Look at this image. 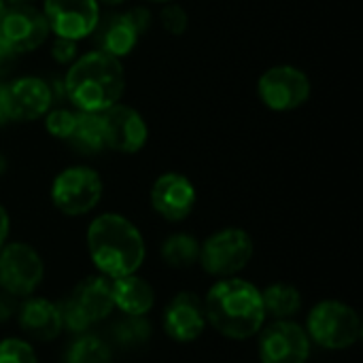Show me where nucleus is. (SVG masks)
Masks as SVG:
<instances>
[{
  "instance_id": "1",
  "label": "nucleus",
  "mask_w": 363,
  "mask_h": 363,
  "mask_svg": "<svg viewBox=\"0 0 363 363\" xmlns=\"http://www.w3.org/2000/svg\"><path fill=\"white\" fill-rule=\"evenodd\" d=\"M206 323L230 340H247L266 325L262 289L240 277L217 279L204 300Z\"/></svg>"
},
{
  "instance_id": "2",
  "label": "nucleus",
  "mask_w": 363,
  "mask_h": 363,
  "mask_svg": "<svg viewBox=\"0 0 363 363\" xmlns=\"http://www.w3.org/2000/svg\"><path fill=\"white\" fill-rule=\"evenodd\" d=\"M85 240L91 264L106 279H119L138 272L147 257L140 230L119 213L98 215L89 223Z\"/></svg>"
},
{
  "instance_id": "3",
  "label": "nucleus",
  "mask_w": 363,
  "mask_h": 363,
  "mask_svg": "<svg viewBox=\"0 0 363 363\" xmlns=\"http://www.w3.org/2000/svg\"><path fill=\"white\" fill-rule=\"evenodd\" d=\"M64 91L77 111L104 113L121 102L125 94V70L121 60L96 49L79 55L66 70Z\"/></svg>"
},
{
  "instance_id": "4",
  "label": "nucleus",
  "mask_w": 363,
  "mask_h": 363,
  "mask_svg": "<svg viewBox=\"0 0 363 363\" xmlns=\"http://www.w3.org/2000/svg\"><path fill=\"white\" fill-rule=\"evenodd\" d=\"M313 345L328 351H345L362 340V319L353 306L340 300L317 302L304 325Z\"/></svg>"
},
{
  "instance_id": "5",
  "label": "nucleus",
  "mask_w": 363,
  "mask_h": 363,
  "mask_svg": "<svg viewBox=\"0 0 363 363\" xmlns=\"http://www.w3.org/2000/svg\"><path fill=\"white\" fill-rule=\"evenodd\" d=\"M57 304H60L64 330L72 334H83L96 323L104 321L115 311L111 279L102 274L85 277L74 285L70 296Z\"/></svg>"
},
{
  "instance_id": "6",
  "label": "nucleus",
  "mask_w": 363,
  "mask_h": 363,
  "mask_svg": "<svg viewBox=\"0 0 363 363\" xmlns=\"http://www.w3.org/2000/svg\"><path fill=\"white\" fill-rule=\"evenodd\" d=\"M151 13L145 6H130L125 11L100 13L96 28L91 30V40L96 51L111 57H125L138 45V38L149 30Z\"/></svg>"
},
{
  "instance_id": "7",
  "label": "nucleus",
  "mask_w": 363,
  "mask_h": 363,
  "mask_svg": "<svg viewBox=\"0 0 363 363\" xmlns=\"http://www.w3.org/2000/svg\"><path fill=\"white\" fill-rule=\"evenodd\" d=\"M253 238L240 228H223L200 242L198 264L215 279L238 277L253 259Z\"/></svg>"
},
{
  "instance_id": "8",
  "label": "nucleus",
  "mask_w": 363,
  "mask_h": 363,
  "mask_svg": "<svg viewBox=\"0 0 363 363\" xmlns=\"http://www.w3.org/2000/svg\"><path fill=\"white\" fill-rule=\"evenodd\" d=\"M102 177L89 166H68L51 183V204L66 217H83L102 200Z\"/></svg>"
},
{
  "instance_id": "9",
  "label": "nucleus",
  "mask_w": 363,
  "mask_h": 363,
  "mask_svg": "<svg viewBox=\"0 0 363 363\" xmlns=\"http://www.w3.org/2000/svg\"><path fill=\"white\" fill-rule=\"evenodd\" d=\"M45 279V262L28 242H6L0 249V289L23 300L34 296Z\"/></svg>"
},
{
  "instance_id": "10",
  "label": "nucleus",
  "mask_w": 363,
  "mask_h": 363,
  "mask_svg": "<svg viewBox=\"0 0 363 363\" xmlns=\"http://www.w3.org/2000/svg\"><path fill=\"white\" fill-rule=\"evenodd\" d=\"M313 85L304 70L291 64L268 68L257 81V96L270 111L289 113L304 106L311 98Z\"/></svg>"
},
{
  "instance_id": "11",
  "label": "nucleus",
  "mask_w": 363,
  "mask_h": 363,
  "mask_svg": "<svg viewBox=\"0 0 363 363\" xmlns=\"http://www.w3.org/2000/svg\"><path fill=\"white\" fill-rule=\"evenodd\" d=\"M49 34V23L34 2L4 4L0 13V40L17 55L38 49Z\"/></svg>"
},
{
  "instance_id": "12",
  "label": "nucleus",
  "mask_w": 363,
  "mask_h": 363,
  "mask_svg": "<svg viewBox=\"0 0 363 363\" xmlns=\"http://www.w3.org/2000/svg\"><path fill=\"white\" fill-rule=\"evenodd\" d=\"M257 353L262 363H306L313 342L304 325L294 319H277L259 330Z\"/></svg>"
},
{
  "instance_id": "13",
  "label": "nucleus",
  "mask_w": 363,
  "mask_h": 363,
  "mask_svg": "<svg viewBox=\"0 0 363 363\" xmlns=\"http://www.w3.org/2000/svg\"><path fill=\"white\" fill-rule=\"evenodd\" d=\"M40 11L51 34L77 43L91 34L102 13L98 0H43Z\"/></svg>"
},
{
  "instance_id": "14",
  "label": "nucleus",
  "mask_w": 363,
  "mask_h": 363,
  "mask_svg": "<svg viewBox=\"0 0 363 363\" xmlns=\"http://www.w3.org/2000/svg\"><path fill=\"white\" fill-rule=\"evenodd\" d=\"M102 123L106 149L111 151L134 155L149 140V125L145 117L134 106H128L123 102H117L106 108L102 113Z\"/></svg>"
},
{
  "instance_id": "15",
  "label": "nucleus",
  "mask_w": 363,
  "mask_h": 363,
  "mask_svg": "<svg viewBox=\"0 0 363 363\" xmlns=\"http://www.w3.org/2000/svg\"><path fill=\"white\" fill-rule=\"evenodd\" d=\"M151 208L166 221H185L196 206L198 194L194 183L181 172H164L151 185Z\"/></svg>"
},
{
  "instance_id": "16",
  "label": "nucleus",
  "mask_w": 363,
  "mask_h": 363,
  "mask_svg": "<svg viewBox=\"0 0 363 363\" xmlns=\"http://www.w3.org/2000/svg\"><path fill=\"white\" fill-rule=\"evenodd\" d=\"M206 313L200 296L191 291H179L166 304L162 315V330L164 334L181 345L198 340L206 330Z\"/></svg>"
},
{
  "instance_id": "17",
  "label": "nucleus",
  "mask_w": 363,
  "mask_h": 363,
  "mask_svg": "<svg viewBox=\"0 0 363 363\" xmlns=\"http://www.w3.org/2000/svg\"><path fill=\"white\" fill-rule=\"evenodd\" d=\"M6 87L9 121H34L47 115L53 104V91L40 77H19Z\"/></svg>"
},
{
  "instance_id": "18",
  "label": "nucleus",
  "mask_w": 363,
  "mask_h": 363,
  "mask_svg": "<svg viewBox=\"0 0 363 363\" xmlns=\"http://www.w3.org/2000/svg\"><path fill=\"white\" fill-rule=\"evenodd\" d=\"M15 319H17V325L23 332V336L30 340H36V342H51L64 330L60 304L51 302L49 298H40V296L23 298L19 302Z\"/></svg>"
},
{
  "instance_id": "19",
  "label": "nucleus",
  "mask_w": 363,
  "mask_h": 363,
  "mask_svg": "<svg viewBox=\"0 0 363 363\" xmlns=\"http://www.w3.org/2000/svg\"><path fill=\"white\" fill-rule=\"evenodd\" d=\"M113 306L130 317H147L155 306V291L151 283L143 277L128 274L119 279H111Z\"/></svg>"
},
{
  "instance_id": "20",
  "label": "nucleus",
  "mask_w": 363,
  "mask_h": 363,
  "mask_svg": "<svg viewBox=\"0 0 363 363\" xmlns=\"http://www.w3.org/2000/svg\"><path fill=\"white\" fill-rule=\"evenodd\" d=\"M66 143L79 153V155H98L106 149L104 140V123L102 113H85L77 111L74 128Z\"/></svg>"
},
{
  "instance_id": "21",
  "label": "nucleus",
  "mask_w": 363,
  "mask_h": 363,
  "mask_svg": "<svg viewBox=\"0 0 363 363\" xmlns=\"http://www.w3.org/2000/svg\"><path fill=\"white\" fill-rule=\"evenodd\" d=\"M262 302L266 317L277 319H294L302 311V294L298 287L289 283H272L262 291Z\"/></svg>"
},
{
  "instance_id": "22",
  "label": "nucleus",
  "mask_w": 363,
  "mask_h": 363,
  "mask_svg": "<svg viewBox=\"0 0 363 363\" xmlns=\"http://www.w3.org/2000/svg\"><path fill=\"white\" fill-rule=\"evenodd\" d=\"M160 255L168 268H174V270L191 268L194 264H198V257H200V240L194 234L174 232L162 242Z\"/></svg>"
},
{
  "instance_id": "23",
  "label": "nucleus",
  "mask_w": 363,
  "mask_h": 363,
  "mask_svg": "<svg viewBox=\"0 0 363 363\" xmlns=\"http://www.w3.org/2000/svg\"><path fill=\"white\" fill-rule=\"evenodd\" d=\"M64 363H113V351L100 336L83 332L68 345Z\"/></svg>"
},
{
  "instance_id": "24",
  "label": "nucleus",
  "mask_w": 363,
  "mask_h": 363,
  "mask_svg": "<svg viewBox=\"0 0 363 363\" xmlns=\"http://www.w3.org/2000/svg\"><path fill=\"white\" fill-rule=\"evenodd\" d=\"M113 340L123 349H138L145 347L153 334V328L147 317H130L123 315L111 330Z\"/></svg>"
},
{
  "instance_id": "25",
  "label": "nucleus",
  "mask_w": 363,
  "mask_h": 363,
  "mask_svg": "<svg viewBox=\"0 0 363 363\" xmlns=\"http://www.w3.org/2000/svg\"><path fill=\"white\" fill-rule=\"evenodd\" d=\"M0 363H38V355L26 338L11 336L0 340Z\"/></svg>"
},
{
  "instance_id": "26",
  "label": "nucleus",
  "mask_w": 363,
  "mask_h": 363,
  "mask_svg": "<svg viewBox=\"0 0 363 363\" xmlns=\"http://www.w3.org/2000/svg\"><path fill=\"white\" fill-rule=\"evenodd\" d=\"M74 119H77V108H49L45 115V128L53 138L66 143V138L74 128Z\"/></svg>"
},
{
  "instance_id": "27",
  "label": "nucleus",
  "mask_w": 363,
  "mask_h": 363,
  "mask_svg": "<svg viewBox=\"0 0 363 363\" xmlns=\"http://www.w3.org/2000/svg\"><path fill=\"white\" fill-rule=\"evenodd\" d=\"M160 21H162V28L172 34V36H183L187 32V26H189V17H187V11L177 4L174 0L172 2H166L160 11Z\"/></svg>"
},
{
  "instance_id": "28",
  "label": "nucleus",
  "mask_w": 363,
  "mask_h": 363,
  "mask_svg": "<svg viewBox=\"0 0 363 363\" xmlns=\"http://www.w3.org/2000/svg\"><path fill=\"white\" fill-rule=\"evenodd\" d=\"M51 57H53L57 64H62V66H70V64L79 57L77 40L55 36V40H53V45H51Z\"/></svg>"
},
{
  "instance_id": "29",
  "label": "nucleus",
  "mask_w": 363,
  "mask_h": 363,
  "mask_svg": "<svg viewBox=\"0 0 363 363\" xmlns=\"http://www.w3.org/2000/svg\"><path fill=\"white\" fill-rule=\"evenodd\" d=\"M17 308H19V298H15V296L0 289V323H6V321L15 319Z\"/></svg>"
},
{
  "instance_id": "30",
  "label": "nucleus",
  "mask_w": 363,
  "mask_h": 363,
  "mask_svg": "<svg viewBox=\"0 0 363 363\" xmlns=\"http://www.w3.org/2000/svg\"><path fill=\"white\" fill-rule=\"evenodd\" d=\"M17 57H19V55H17L9 45H4V43L0 40V77L13 72V68H15V64H17Z\"/></svg>"
},
{
  "instance_id": "31",
  "label": "nucleus",
  "mask_w": 363,
  "mask_h": 363,
  "mask_svg": "<svg viewBox=\"0 0 363 363\" xmlns=\"http://www.w3.org/2000/svg\"><path fill=\"white\" fill-rule=\"evenodd\" d=\"M9 234H11V217L9 211L0 204V249L9 242Z\"/></svg>"
},
{
  "instance_id": "32",
  "label": "nucleus",
  "mask_w": 363,
  "mask_h": 363,
  "mask_svg": "<svg viewBox=\"0 0 363 363\" xmlns=\"http://www.w3.org/2000/svg\"><path fill=\"white\" fill-rule=\"evenodd\" d=\"M9 121V111H6V87L0 81V125Z\"/></svg>"
},
{
  "instance_id": "33",
  "label": "nucleus",
  "mask_w": 363,
  "mask_h": 363,
  "mask_svg": "<svg viewBox=\"0 0 363 363\" xmlns=\"http://www.w3.org/2000/svg\"><path fill=\"white\" fill-rule=\"evenodd\" d=\"M128 0H98V4L100 6H108V9H117V6H121V4H125Z\"/></svg>"
},
{
  "instance_id": "34",
  "label": "nucleus",
  "mask_w": 363,
  "mask_h": 363,
  "mask_svg": "<svg viewBox=\"0 0 363 363\" xmlns=\"http://www.w3.org/2000/svg\"><path fill=\"white\" fill-rule=\"evenodd\" d=\"M4 4H19V2H36V0H2Z\"/></svg>"
},
{
  "instance_id": "35",
  "label": "nucleus",
  "mask_w": 363,
  "mask_h": 363,
  "mask_svg": "<svg viewBox=\"0 0 363 363\" xmlns=\"http://www.w3.org/2000/svg\"><path fill=\"white\" fill-rule=\"evenodd\" d=\"M147 2H157V4H166V2H172V0H147Z\"/></svg>"
},
{
  "instance_id": "36",
  "label": "nucleus",
  "mask_w": 363,
  "mask_h": 363,
  "mask_svg": "<svg viewBox=\"0 0 363 363\" xmlns=\"http://www.w3.org/2000/svg\"><path fill=\"white\" fill-rule=\"evenodd\" d=\"M2 9H4V2L0 0V13H2Z\"/></svg>"
}]
</instances>
